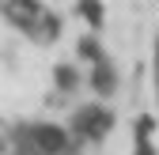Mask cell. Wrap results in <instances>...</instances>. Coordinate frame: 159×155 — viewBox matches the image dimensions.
Listing matches in <instances>:
<instances>
[{
	"label": "cell",
	"instance_id": "1",
	"mask_svg": "<svg viewBox=\"0 0 159 155\" xmlns=\"http://www.w3.org/2000/svg\"><path fill=\"white\" fill-rule=\"evenodd\" d=\"M155 91H159V34H155Z\"/></svg>",
	"mask_w": 159,
	"mask_h": 155
}]
</instances>
